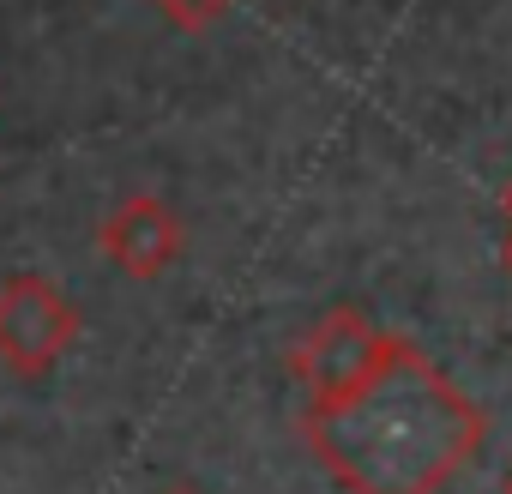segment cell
I'll list each match as a JSON object with an SVG mask.
<instances>
[{
  "instance_id": "cell-1",
  "label": "cell",
  "mask_w": 512,
  "mask_h": 494,
  "mask_svg": "<svg viewBox=\"0 0 512 494\" xmlns=\"http://www.w3.org/2000/svg\"><path fill=\"white\" fill-rule=\"evenodd\" d=\"M302 440L344 494H440L488 440V410L410 338L332 404H302Z\"/></svg>"
},
{
  "instance_id": "cell-2",
  "label": "cell",
  "mask_w": 512,
  "mask_h": 494,
  "mask_svg": "<svg viewBox=\"0 0 512 494\" xmlns=\"http://www.w3.org/2000/svg\"><path fill=\"white\" fill-rule=\"evenodd\" d=\"M392 344H398V332L374 326L362 308H332L290 344V374L308 392V404H332L350 386H362L392 356Z\"/></svg>"
},
{
  "instance_id": "cell-3",
  "label": "cell",
  "mask_w": 512,
  "mask_h": 494,
  "mask_svg": "<svg viewBox=\"0 0 512 494\" xmlns=\"http://www.w3.org/2000/svg\"><path fill=\"white\" fill-rule=\"evenodd\" d=\"M79 308L61 296L55 278L43 272H13L0 278V362L13 374L37 380L49 374L73 344H79Z\"/></svg>"
},
{
  "instance_id": "cell-4",
  "label": "cell",
  "mask_w": 512,
  "mask_h": 494,
  "mask_svg": "<svg viewBox=\"0 0 512 494\" xmlns=\"http://www.w3.org/2000/svg\"><path fill=\"white\" fill-rule=\"evenodd\" d=\"M181 241H187V229H181L175 205H169V199H157V193H127V199L97 223V247H103V260H109L115 272L139 278V284L163 278V272L181 260Z\"/></svg>"
},
{
  "instance_id": "cell-5",
  "label": "cell",
  "mask_w": 512,
  "mask_h": 494,
  "mask_svg": "<svg viewBox=\"0 0 512 494\" xmlns=\"http://www.w3.org/2000/svg\"><path fill=\"white\" fill-rule=\"evenodd\" d=\"M151 7L169 19V25H181V31H211L235 0H151Z\"/></svg>"
},
{
  "instance_id": "cell-6",
  "label": "cell",
  "mask_w": 512,
  "mask_h": 494,
  "mask_svg": "<svg viewBox=\"0 0 512 494\" xmlns=\"http://www.w3.org/2000/svg\"><path fill=\"white\" fill-rule=\"evenodd\" d=\"M500 211H506V223H512V181H506V193H500Z\"/></svg>"
},
{
  "instance_id": "cell-7",
  "label": "cell",
  "mask_w": 512,
  "mask_h": 494,
  "mask_svg": "<svg viewBox=\"0 0 512 494\" xmlns=\"http://www.w3.org/2000/svg\"><path fill=\"white\" fill-rule=\"evenodd\" d=\"M506 272H512V229H506Z\"/></svg>"
},
{
  "instance_id": "cell-8",
  "label": "cell",
  "mask_w": 512,
  "mask_h": 494,
  "mask_svg": "<svg viewBox=\"0 0 512 494\" xmlns=\"http://www.w3.org/2000/svg\"><path fill=\"white\" fill-rule=\"evenodd\" d=\"M169 494H199V488H169Z\"/></svg>"
},
{
  "instance_id": "cell-9",
  "label": "cell",
  "mask_w": 512,
  "mask_h": 494,
  "mask_svg": "<svg viewBox=\"0 0 512 494\" xmlns=\"http://www.w3.org/2000/svg\"><path fill=\"white\" fill-rule=\"evenodd\" d=\"M506 494H512V476H506Z\"/></svg>"
}]
</instances>
